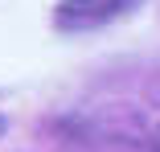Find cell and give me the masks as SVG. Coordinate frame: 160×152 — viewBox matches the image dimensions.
<instances>
[{"instance_id": "6da1fadb", "label": "cell", "mask_w": 160, "mask_h": 152, "mask_svg": "<svg viewBox=\"0 0 160 152\" xmlns=\"http://www.w3.org/2000/svg\"><path fill=\"white\" fill-rule=\"evenodd\" d=\"M140 0H58L53 25L62 33H86V29H103L111 21H123Z\"/></svg>"}, {"instance_id": "3957f363", "label": "cell", "mask_w": 160, "mask_h": 152, "mask_svg": "<svg viewBox=\"0 0 160 152\" xmlns=\"http://www.w3.org/2000/svg\"><path fill=\"white\" fill-rule=\"evenodd\" d=\"M0 132H4V119H0Z\"/></svg>"}, {"instance_id": "7a4b0ae2", "label": "cell", "mask_w": 160, "mask_h": 152, "mask_svg": "<svg viewBox=\"0 0 160 152\" xmlns=\"http://www.w3.org/2000/svg\"><path fill=\"white\" fill-rule=\"evenodd\" d=\"M152 152H160V124H156V132H152Z\"/></svg>"}]
</instances>
